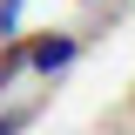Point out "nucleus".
<instances>
[{"instance_id": "obj_1", "label": "nucleus", "mask_w": 135, "mask_h": 135, "mask_svg": "<svg viewBox=\"0 0 135 135\" xmlns=\"http://www.w3.org/2000/svg\"><path fill=\"white\" fill-rule=\"evenodd\" d=\"M74 54H81V41L61 34V27H54V34H27V68H34V74H61Z\"/></svg>"}, {"instance_id": "obj_2", "label": "nucleus", "mask_w": 135, "mask_h": 135, "mask_svg": "<svg viewBox=\"0 0 135 135\" xmlns=\"http://www.w3.org/2000/svg\"><path fill=\"white\" fill-rule=\"evenodd\" d=\"M20 68H27V41H7V54H0V88L14 81Z\"/></svg>"}, {"instance_id": "obj_3", "label": "nucleus", "mask_w": 135, "mask_h": 135, "mask_svg": "<svg viewBox=\"0 0 135 135\" xmlns=\"http://www.w3.org/2000/svg\"><path fill=\"white\" fill-rule=\"evenodd\" d=\"M20 7H27V0H0V41H14V27H20Z\"/></svg>"}, {"instance_id": "obj_4", "label": "nucleus", "mask_w": 135, "mask_h": 135, "mask_svg": "<svg viewBox=\"0 0 135 135\" xmlns=\"http://www.w3.org/2000/svg\"><path fill=\"white\" fill-rule=\"evenodd\" d=\"M27 128V108H14V115H0V135H20Z\"/></svg>"}]
</instances>
